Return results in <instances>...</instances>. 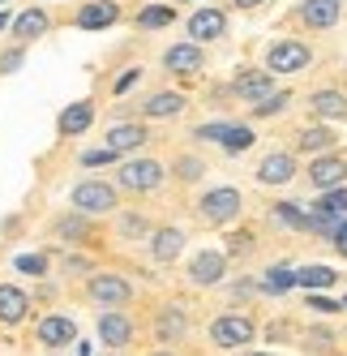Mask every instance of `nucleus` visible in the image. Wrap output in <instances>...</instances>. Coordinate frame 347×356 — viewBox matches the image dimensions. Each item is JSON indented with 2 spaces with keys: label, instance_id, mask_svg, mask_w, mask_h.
Returning a JSON list of instances; mask_svg holds the SVG:
<instances>
[{
  "label": "nucleus",
  "instance_id": "6",
  "mask_svg": "<svg viewBox=\"0 0 347 356\" xmlns=\"http://www.w3.org/2000/svg\"><path fill=\"white\" fill-rule=\"evenodd\" d=\"M210 339L219 348H236V343H249L253 339V322L249 318H219L210 326Z\"/></svg>",
  "mask_w": 347,
  "mask_h": 356
},
{
  "label": "nucleus",
  "instance_id": "35",
  "mask_svg": "<svg viewBox=\"0 0 347 356\" xmlns=\"http://www.w3.org/2000/svg\"><path fill=\"white\" fill-rule=\"evenodd\" d=\"M309 309H317V314H335L339 305H335L330 296H309Z\"/></svg>",
  "mask_w": 347,
  "mask_h": 356
},
{
  "label": "nucleus",
  "instance_id": "32",
  "mask_svg": "<svg viewBox=\"0 0 347 356\" xmlns=\"http://www.w3.org/2000/svg\"><path fill=\"white\" fill-rule=\"evenodd\" d=\"M17 270H22V275H43V270H47V258H43V253H22V258H17Z\"/></svg>",
  "mask_w": 347,
  "mask_h": 356
},
{
  "label": "nucleus",
  "instance_id": "29",
  "mask_svg": "<svg viewBox=\"0 0 347 356\" xmlns=\"http://www.w3.org/2000/svg\"><path fill=\"white\" fill-rule=\"evenodd\" d=\"M296 284V275L287 270V266H275V270H266V279H262V288L266 292H287Z\"/></svg>",
  "mask_w": 347,
  "mask_h": 356
},
{
  "label": "nucleus",
  "instance_id": "13",
  "mask_svg": "<svg viewBox=\"0 0 347 356\" xmlns=\"http://www.w3.org/2000/svg\"><path fill=\"white\" fill-rule=\"evenodd\" d=\"M99 339H103L108 348H125V343L133 339L129 318H125V314H103V318H99Z\"/></svg>",
  "mask_w": 347,
  "mask_h": 356
},
{
  "label": "nucleus",
  "instance_id": "24",
  "mask_svg": "<svg viewBox=\"0 0 347 356\" xmlns=\"http://www.w3.org/2000/svg\"><path fill=\"white\" fill-rule=\"evenodd\" d=\"M335 279H339V275H335L330 266H305V270H296V288L317 292V288H330Z\"/></svg>",
  "mask_w": 347,
  "mask_h": 356
},
{
  "label": "nucleus",
  "instance_id": "27",
  "mask_svg": "<svg viewBox=\"0 0 347 356\" xmlns=\"http://www.w3.org/2000/svg\"><path fill=\"white\" fill-rule=\"evenodd\" d=\"M167 22H171V9L167 5H151V9L137 13V26L142 31H159V26H167Z\"/></svg>",
  "mask_w": 347,
  "mask_h": 356
},
{
  "label": "nucleus",
  "instance_id": "45",
  "mask_svg": "<svg viewBox=\"0 0 347 356\" xmlns=\"http://www.w3.org/2000/svg\"><path fill=\"white\" fill-rule=\"evenodd\" d=\"M249 356H270V352H249Z\"/></svg>",
  "mask_w": 347,
  "mask_h": 356
},
{
  "label": "nucleus",
  "instance_id": "37",
  "mask_svg": "<svg viewBox=\"0 0 347 356\" xmlns=\"http://www.w3.org/2000/svg\"><path fill=\"white\" fill-rule=\"evenodd\" d=\"M82 232H86L82 219H60V236H82Z\"/></svg>",
  "mask_w": 347,
  "mask_h": 356
},
{
  "label": "nucleus",
  "instance_id": "16",
  "mask_svg": "<svg viewBox=\"0 0 347 356\" xmlns=\"http://www.w3.org/2000/svg\"><path fill=\"white\" fill-rule=\"evenodd\" d=\"M39 339L47 343V348H65V343H73V339H78V326H73L69 318H43L39 322Z\"/></svg>",
  "mask_w": 347,
  "mask_h": 356
},
{
  "label": "nucleus",
  "instance_id": "18",
  "mask_svg": "<svg viewBox=\"0 0 347 356\" xmlns=\"http://www.w3.org/2000/svg\"><path fill=\"white\" fill-rule=\"evenodd\" d=\"M163 65L171 73H193V69H202V52H197V43H176V47H167Z\"/></svg>",
  "mask_w": 347,
  "mask_h": 356
},
{
  "label": "nucleus",
  "instance_id": "2",
  "mask_svg": "<svg viewBox=\"0 0 347 356\" xmlns=\"http://www.w3.org/2000/svg\"><path fill=\"white\" fill-rule=\"evenodd\" d=\"M305 65H309V47L296 43V39L275 43V47L266 52V69H270V73H301Z\"/></svg>",
  "mask_w": 347,
  "mask_h": 356
},
{
  "label": "nucleus",
  "instance_id": "40",
  "mask_svg": "<svg viewBox=\"0 0 347 356\" xmlns=\"http://www.w3.org/2000/svg\"><path fill=\"white\" fill-rule=\"evenodd\" d=\"M17 65H22V52H5V56H0V69H5V73L17 69Z\"/></svg>",
  "mask_w": 347,
  "mask_h": 356
},
{
  "label": "nucleus",
  "instance_id": "10",
  "mask_svg": "<svg viewBox=\"0 0 347 356\" xmlns=\"http://www.w3.org/2000/svg\"><path fill=\"white\" fill-rule=\"evenodd\" d=\"M236 95L253 99V104L270 99V95H275V86H270V69H249V73H240V78H236Z\"/></svg>",
  "mask_w": 347,
  "mask_h": 356
},
{
  "label": "nucleus",
  "instance_id": "26",
  "mask_svg": "<svg viewBox=\"0 0 347 356\" xmlns=\"http://www.w3.org/2000/svg\"><path fill=\"white\" fill-rule=\"evenodd\" d=\"M185 335V314L180 309H163V318H159V339H180Z\"/></svg>",
  "mask_w": 347,
  "mask_h": 356
},
{
  "label": "nucleus",
  "instance_id": "19",
  "mask_svg": "<svg viewBox=\"0 0 347 356\" xmlns=\"http://www.w3.org/2000/svg\"><path fill=\"white\" fill-rule=\"evenodd\" d=\"M142 142H146V129H142V124H112V129H108V150H116V155L137 150Z\"/></svg>",
  "mask_w": 347,
  "mask_h": 356
},
{
  "label": "nucleus",
  "instance_id": "22",
  "mask_svg": "<svg viewBox=\"0 0 347 356\" xmlns=\"http://www.w3.org/2000/svg\"><path fill=\"white\" fill-rule=\"evenodd\" d=\"M313 112H317L321 120H343V116H347V99H343L339 90H317V95H313Z\"/></svg>",
  "mask_w": 347,
  "mask_h": 356
},
{
  "label": "nucleus",
  "instance_id": "15",
  "mask_svg": "<svg viewBox=\"0 0 347 356\" xmlns=\"http://www.w3.org/2000/svg\"><path fill=\"white\" fill-rule=\"evenodd\" d=\"M223 31H228V17H223L219 9H197L189 17V35L193 39H219Z\"/></svg>",
  "mask_w": 347,
  "mask_h": 356
},
{
  "label": "nucleus",
  "instance_id": "5",
  "mask_svg": "<svg viewBox=\"0 0 347 356\" xmlns=\"http://www.w3.org/2000/svg\"><path fill=\"white\" fill-rule=\"evenodd\" d=\"M347 211V189L339 185V189H326L317 202H313V227L317 232H326L330 223H339V215Z\"/></svg>",
  "mask_w": 347,
  "mask_h": 356
},
{
  "label": "nucleus",
  "instance_id": "39",
  "mask_svg": "<svg viewBox=\"0 0 347 356\" xmlns=\"http://www.w3.org/2000/svg\"><path fill=\"white\" fill-rule=\"evenodd\" d=\"M335 245H339V253L347 258V223H339V227H335Z\"/></svg>",
  "mask_w": 347,
  "mask_h": 356
},
{
  "label": "nucleus",
  "instance_id": "7",
  "mask_svg": "<svg viewBox=\"0 0 347 356\" xmlns=\"http://www.w3.org/2000/svg\"><path fill=\"white\" fill-rule=\"evenodd\" d=\"M223 275H228V258H223V253H197L193 266H189V279H193V284H202V288L219 284Z\"/></svg>",
  "mask_w": 347,
  "mask_h": 356
},
{
  "label": "nucleus",
  "instance_id": "3",
  "mask_svg": "<svg viewBox=\"0 0 347 356\" xmlns=\"http://www.w3.org/2000/svg\"><path fill=\"white\" fill-rule=\"evenodd\" d=\"M159 181H163V168H159L155 159H133V163H125V168H120V185H125V189H133V193L159 189Z\"/></svg>",
  "mask_w": 347,
  "mask_h": 356
},
{
  "label": "nucleus",
  "instance_id": "9",
  "mask_svg": "<svg viewBox=\"0 0 347 356\" xmlns=\"http://www.w3.org/2000/svg\"><path fill=\"white\" fill-rule=\"evenodd\" d=\"M116 17H120V9L112 5V0H90V5L78 9V26L82 31H103V26H112Z\"/></svg>",
  "mask_w": 347,
  "mask_h": 356
},
{
  "label": "nucleus",
  "instance_id": "41",
  "mask_svg": "<svg viewBox=\"0 0 347 356\" xmlns=\"http://www.w3.org/2000/svg\"><path fill=\"white\" fill-rule=\"evenodd\" d=\"M133 82H137V69H129V73H125V78H120V82H116V90H120V95H125V90H129Z\"/></svg>",
  "mask_w": 347,
  "mask_h": 356
},
{
  "label": "nucleus",
  "instance_id": "25",
  "mask_svg": "<svg viewBox=\"0 0 347 356\" xmlns=\"http://www.w3.org/2000/svg\"><path fill=\"white\" fill-rule=\"evenodd\" d=\"M185 108V99L176 90H163V95H151L146 99V116H176Z\"/></svg>",
  "mask_w": 347,
  "mask_h": 356
},
{
  "label": "nucleus",
  "instance_id": "1",
  "mask_svg": "<svg viewBox=\"0 0 347 356\" xmlns=\"http://www.w3.org/2000/svg\"><path fill=\"white\" fill-rule=\"evenodd\" d=\"M73 207H78L82 215H103V211L116 207V189L103 185V181H86V185L73 189Z\"/></svg>",
  "mask_w": 347,
  "mask_h": 356
},
{
  "label": "nucleus",
  "instance_id": "38",
  "mask_svg": "<svg viewBox=\"0 0 347 356\" xmlns=\"http://www.w3.org/2000/svg\"><path fill=\"white\" fill-rule=\"evenodd\" d=\"M180 176H185V181H197V176H202V163H197V159H180Z\"/></svg>",
  "mask_w": 347,
  "mask_h": 356
},
{
  "label": "nucleus",
  "instance_id": "20",
  "mask_svg": "<svg viewBox=\"0 0 347 356\" xmlns=\"http://www.w3.org/2000/svg\"><path fill=\"white\" fill-rule=\"evenodd\" d=\"M90 120H94V108H90V104H69V108L60 112V134H65V138H78V134L90 129Z\"/></svg>",
  "mask_w": 347,
  "mask_h": 356
},
{
  "label": "nucleus",
  "instance_id": "12",
  "mask_svg": "<svg viewBox=\"0 0 347 356\" xmlns=\"http://www.w3.org/2000/svg\"><path fill=\"white\" fill-rule=\"evenodd\" d=\"M26 309H31L26 292H22V288H13V284H0V322L17 326L22 318H26Z\"/></svg>",
  "mask_w": 347,
  "mask_h": 356
},
{
  "label": "nucleus",
  "instance_id": "44",
  "mask_svg": "<svg viewBox=\"0 0 347 356\" xmlns=\"http://www.w3.org/2000/svg\"><path fill=\"white\" fill-rule=\"evenodd\" d=\"M78 356H90V348H86V343H82V348H78Z\"/></svg>",
  "mask_w": 347,
  "mask_h": 356
},
{
  "label": "nucleus",
  "instance_id": "46",
  "mask_svg": "<svg viewBox=\"0 0 347 356\" xmlns=\"http://www.w3.org/2000/svg\"><path fill=\"white\" fill-rule=\"evenodd\" d=\"M155 356H171V352H155Z\"/></svg>",
  "mask_w": 347,
  "mask_h": 356
},
{
  "label": "nucleus",
  "instance_id": "17",
  "mask_svg": "<svg viewBox=\"0 0 347 356\" xmlns=\"http://www.w3.org/2000/svg\"><path fill=\"white\" fill-rule=\"evenodd\" d=\"M309 176H313V185H317V189H339V185H343V176H347V163H343L339 155H326V159H317V163H313Z\"/></svg>",
  "mask_w": 347,
  "mask_h": 356
},
{
  "label": "nucleus",
  "instance_id": "34",
  "mask_svg": "<svg viewBox=\"0 0 347 356\" xmlns=\"http://www.w3.org/2000/svg\"><path fill=\"white\" fill-rule=\"evenodd\" d=\"M112 159H116V150H108V146H103V150H90V155H82V163H86V168H99V163H112Z\"/></svg>",
  "mask_w": 347,
  "mask_h": 356
},
{
  "label": "nucleus",
  "instance_id": "21",
  "mask_svg": "<svg viewBox=\"0 0 347 356\" xmlns=\"http://www.w3.org/2000/svg\"><path fill=\"white\" fill-rule=\"evenodd\" d=\"M180 249H185V232H180V227H159L155 241H151V253H155L159 262H171Z\"/></svg>",
  "mask_w": 347,
  "mask_h": 356
},
{
  "label": "nucleus",
  "instance_id": "43",
  "mask_svg": "<svg viewBox=\"0 0 347 356\" xmlns=\"http://www.w3.org/2000/svg\"><path fill=\"white\" fill-rule=\"evenodd\" d=\"M9 26V13H0V31H5Z\"/></svg>",
  "mask_w": 347,
  "mask_h": 356
},
{
  "label": "nucleus",
  "instance_id": "31",
  "mask_svg": "<svg viewBox=\"0 0 347 356\" xmlns=\"http://www.w3.org/2000/svg\"><path fill=\"white\" fill-rule=\"evenodd\" d=\"M330 142H335L330 129H305V134H301V150H326Z\"/></svg>",
  "mask_w": 347,
  "mask_h": 356
},
{
  "label": "nucleus",
  "instance_id": "36",
  "mask_svg": "<svg viewBox=\"0 0 347 356\" xmlns=\"http://www.w3.org/2000/svg\"><path fill=\"white\" fill-rule=\"evenodd\" d=\"M223 134H228V124H202V129H197V138H206V142H219Z\"/></svg>",
  "mask_w": 347,
  "mask_h": 356
},
{
  "label": "nucleus",
  "instance_id": "14",
  "mask_svg": "<svg viewBox=\"0 0 347 356\" xmlns=\"http://www.w3.org/2000/svg\"><path fill=\"white\" fill-rule=\"evenodd\" d=\"M291 172H296V159H291V155H266V159L257 163V181H262V185H287Z\"/></svg>",
  "mask_w": 347,
  "mask_h": 356
},
{
  "label": "nucleus",
  "instance_id": "4",
  "mask_svg": "<svg viewBox=\"0 0 347 356\" xmlns=\"http://www.w3.org/2000/svg\"><path fill=\"white\" fill-rule=\"evenodd\" d=\"M236 215H240V193L236 189H214V193L202 197V219H210V223H232Z\"/></svg>",
  "mask_w": 347,
  "mask_h": 356
},
{
  "label": "nucleus",
  "instance_id": "11",
  "mask_svg": "<svg viewBox=\"0 0 347 356\" xmlns=\"http://www.w3.org/2000/svg\"><path fill=\"white\" fill-rule=\"evenodd\" d=\"M301 17H305V26L326 31V26H335V22H339V0H305Z\"/></svg>",
  "mask_w": 347,
  "mask_h": 356
},
{
  "label": "nucleus",
  "instance_id": "23",
  "mask_svg": "<svg viewBox=\"0 0 347 356\" xmlns=\"http://www.w3.org/2000/svg\"><path fill=\"white\" fill-rule=\"evenodd\" d=\"M43 31H47V13L43 9H26V13L13 17V35L17 39H39Z\"/></svg>",
  "mask_w": 347,
  "mask_h": 356
},
{
  "label": "nucleus",
  "instance_id": "8",
  "mask_svg": "<svg viewBox=\"0 0 347 356\" xmlns=\"http://www.w3.org/2000/svg\"><path fill=\"white\" fill-rule=\"evenodd\" d=\"M90 296L99 305H125L129 300V284L120 275H94L90 279Z\"/></svg>",
  "mask_w": 347,
  "mask_h": 356
},
{
  "label": "nucleus",
  "instance_id": "30",
  "mask_svg": "<svg viewBox=\"0 0 347 356\" xmlns=\"http://www.w3.org/2000/svg\"><path fill=\"white\" fill-rule=\"evenodd\" d=\"M275 215H279L283 223H296V227H313V215H305L301 207H296V202H279Z\"/></svg>",
  "mask_w": 347,
  "mask_h": 356
},
{
  "label": "nucleus",
  "instance_id": "42",
  "mask_svg": "<svg viewBox=\"0 0 347 356\" xmlns=\"http://www.w3.org/2000/svg\"><path fill=\"white\" fill-rule=\"evenodd\" d=\"M236 5H240V9H253V5H262V0H236Z\"/></svg>",
  "mask_w": 347,
  "mask_h": 356
},
{
  "label": "nucleus",
  "instance_id": "33",
  "mask_svg": "<svg viewBox=\"0 0 347 356\" xmlns=\"http://www.w3.org/2000/svg\"><path fill=\"white\" fill-rule=\"evenodd\" d=\"M287 104V95L279 90V95H270V99H262V104H253V116H275L279 108Z\"/></svg>",
  "mask_w": 347,
  "mask_h": 356
},
{
  "label": "nucleus",
  "instance_id": "28",
  "mask_svg": "<svg viewBox=\"0 0 347 356\" xmlns=\"http://www.w3.org/2000/svg\"><path fill=\"white\" fill-rule=\"evenodd\" d=\"M228 150H249L253 146V129H244V124H228V134L219 138Z\"/></svg>",
  "mask_w": 347,
  "mask_h": 356
},
{
  "label": "nucleus",
  "instance_id": "47",
  "mask_svg": "<svg viewBox=\"0 0 347 356\" xmlns=\"http://www.w3.org/2000/svg\"><path fill=\"white\" fill-rule=\"evenodd\" d=\"M0 5H5V0H0Z\"/></svg>",
  "mask_w": 347,
  "mask_h": 356
}]
</instances>
